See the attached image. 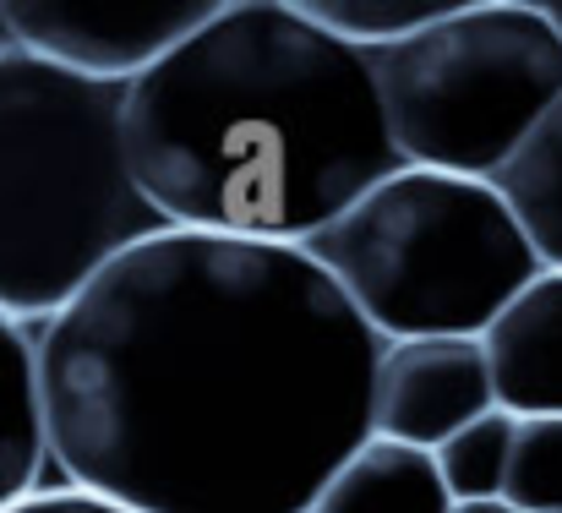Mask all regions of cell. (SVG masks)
Returning <instances> with one entry per match:
<instances>
[{"mask_svg":"<svg viewBox=\"0 0 562 513\" xmlns=\"http://www.w3.org/2000/svg\"><path fill=\"white\" fill-rule=\"evenodd\" d=\"M382 344L301 246L159 230L33 328L49 476L126 513H306Z\"/></svg>","mask_w":562,"mask_h":513,"instance_id":"cell-1","label":"cell"},{"mask_svg":"<svg viewBox=\"0 0 562 513\" xmlns=\"http://www.w3.org/2000/svg\"><path fill=\"white\" fill-rule=\"evenodd\" d=\"M126 154L165 230L257 246H306L398 170L372 60L279 0H218L126 88Z\"/></svg>","mask_w":562,"mask_h":513,"instance_id":"cell-2","label":"cell"},{"mask_svg":"<svg viewBox=\"0 0 562 513\" xmlns=\"http://www.w3.org/2000/svg\"><path fill=\"white\" fill-rule=\"evenodd\" d=\"M159 230L126 154V88L0 49V317L33 334Z\"/></svg>","mask_w":562,"mask_h":513,"instance_id":"cell-3","label":"cell"},{"mask_svg":"<svg viewBox=\"0 0 562 513\" xmlns=\"http://www.w3.org/2000/svg\"><path fill=\"white\" fill-rule=\"evenodd\" d=\"M376 344L481 339L541 274L492 180L398 165L301 246Z\"/></svg>","mask_w":562,"mask_h":513,"instance_id":"cell-4","label":"cell"},{"mask_svg":"<svg viewBox=\"0 0 562 513\" xmlns=\"http://www.w3.org/2000/svg\"><path fill=\"white\" fill-rule=\"evenodd\" d=\"M367 60L393 154L409 170L492 180L562 99V38L541 5L464 0Z\"/></svg>","mask_w":562,"mask_h":513,"instance_id":"cell-5","label":"cell"},{"mask_svg":"<svg viewBox=\"0 0 562 513\" xmlns=\"http://www.w3.org/2000/svg\"><path fill=\"white\" fill-rule=\"evenodd\" d=\"M213 5L218 0H11L0 16L22 55L99 88H132L187 44Z\"/></svg>","mask_w":562,"mask_h":513,"instance_id":"cell-6","label":"cell"},{"mask_svg":"<svg viewBox=\"0 0 562 513\" xmlns=\"http://www.w3.org/2000/svg\"><path fill=\"white\" fill-rule=\"evenodd\" d=\"M497 410L481 339H393L372 366V437L431 454Z\"/></svg>","mask_w":562,"mask_h":513,"instance_id":"cell-7","label":"cell"},{"mask_svg":"<svg viewBox=\"0 0 562 513\" xmlns=\"http://www.w3.org/2000/svg\"><path fill=\"white\" fill-rule=\"evenodd\" d=\"M492 399L514 421L562 415V274L541 268L481 334Z\"/></svg>","mask_w":562,"mask_h":513,"instance_id":"cell-8","label":"cell"},{"mask_svg":"<svg viewBox=\"0 0 562 513\" xmlns=\"http://www.w3.org/2000/svg\"><path fill=\"white\" fill-rule=\"evenodd\" d=\"M448 492L431 470V454L367 437L323 481L306 513H448Z\"/></svg>","mask_w":562,"mask_h":513,"instance_id":"cell-9","label":"cell"},{"mask_svg":"<svg viewBox=\"0 0 562 513\" xmlns=\"http://www.w3.org/2000/svg\"><path fill=\"white\" fill-rule=\"evenodd\" d=\"M38 487H49V448H44L33 334L0 317V513Z\"/></svg>","mask_w":562,"mask_h":513,"instance_id":"cell-10","label":"cell"},{"mask_svg":"<svg viewBox=\"0 0 562 513\" xmlns=\"http://www.w3.org/2000/svg\"><path fill=\"white\" fill-rule=\"evenodd\" d=\"M514 224L525 230L541 268L562 274V99L536 121V132L514 148V159L492 175Z\"/></svg>","mask_w":562,"mask_h":513,"instance_id":"cell-11","label":"cell"},{"mask_svg":"<svg viewBox=\"0 0 562 513\" xmlns=\"http://www.w3.org/2000/svg\"><path fill=\"white\" fill-rule=\"evenodd\" d=\"M514 415L486 410L481 421L459 426L448 443L431 448V470L448 492V503H503L508 481V454H514Z\"/></svg>","mask_w":562,"mask_h":513,"instance_id":"cell-12","label":"cell"},{"mask_svg":"<svg viewBox=\"0 0 562 513\" xmlns=\"http://www.w3.org/2000/svg\"><path fill=\"white\" fill-rule=\"evenodd\" d=\"M464 0H301L295 11L306 22H317L328 38L376 55V49H393L415 33H426L431 22H442L448 11H459Z\"/></svg>","mask_w":562,"mask_h":513,"instance_id":"cell-13","label":"cell"},{"mask_svg":"<svg viewBox=\"0 0 562 513\" xmlns=\"http://www.w3.org/2000/svg\"><path fill=\"white\" fill-rule=\"evenodd\" d=\"M503 503L519 513H562V415H536L514 426Z\"/></svg>","mask_w":562,"mask_h":513,"instance_id":"cell-14","label":"cell"},{"mask_svg":"<svg viewBox=\"0 0 562 513\" xmlns=\"http://www.w3.org/2000/svg\"><path fill=\"white\" fill-rule=\"evenodd\" d=\"M5 513H126V509H115V503H104V498H93V492H77V487L49 481V487L27 492L22 503H11Z\"/></svg>","mask_w":562,"mask_h":513,"instance_id":"cell-15","label":"cell"},{"mask_svg":"<svg viewBox=\"0 0 562 513\" xmlns=\"http://www.w3.org/2000/svg\"><path fill=\"white\" fill-rule=\"evenodd\" d=\"M448 513H519V509H508V503H453Z\"/></svg>","mask_w":562,"mask_h":513,"instance_id":"cell-16","label":"cell"},{"mask_svg":"<svg viewBox=\"0 0 562 513\" xmlns=\"http://www.w3.org/2000/svg\"><path fill=\"white\" fill-rule=\"evenodd\" d=\"M541 11H547V22L558 27V38H562V0H558V5H541Z\"/></svg>","mask_w":562,"mask_h":513,"instance_id":"cell-17","label":"cell"},{"mask_svg":"<svg viewBox=\"0 0 562 513\" xmlns=\"http://www.w3.org/2000/svg\"><path fill=\"white\" fill-rule=\"evenodd\" d=\"M0 49H11V33H5V16H0Z\"/></svg>","mask_w":562,"mask_h":513,"instance_id":"cell-18","label":"cell"}]
</instances>
